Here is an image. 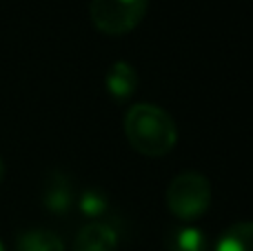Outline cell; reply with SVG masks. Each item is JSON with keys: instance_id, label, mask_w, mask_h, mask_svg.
Wrapping results in <instances>:
<instances>
[{"instance_id": "1", "label": "cell", "mask_w": 253, "mask_h": 251, "mask_svg": "<svg viewBox=\"0 0 253 251\" xmlns=\"http://www.w3.org/2000/svg\"><path fill=\"white\" fill-rule=\"evenodd\" d=\"M125 136L142 156L160 158L178 142V127L169 111L158 105L138 102L125 116Z\"/></svg>"}, {"instance_id": "2", "label": "cell", "mask_w": 253, "mask_h": 251, "mask_svg": "<svg viewBox=\"0 0 253 251\" xmlns=\"http://www.w3.org/2000/svg\"><path fill=\"white\" fill-rule=\"evenodd\" d=\"M211 185L202 173L184 171L171 180L167 189V207L178 220L193 222L209 211Z\"/></svg>"}, {"instance_id": "3", "label": "cell", "mask_w": 253, "mask_h": 251, "mask_svg": "<svg viewBox=\"0 0 253 251\" xmlns=\"http://www.w3.org/2000/svg\"><path fill=\"white\" fill-rule=\"evenodd\" d=\"M149 0H91V22L107 36H123L133 31L147 13Z\"/></svg>"}, {"instance_id": "4", "label": "cell", "mask_w": 253, "mask_h": 251, "mask_svg": "<svg viewBox=\"0 0 253 251\" xmlns=\"http://www.w3.org/2000/svg\"><path fill=\"white\" fill-rule=\"evenodd\" d=\"M74 251H118V231L105 220H93L76 236Z\"/></svg>"}, {"instance_id": "5", "label": "cell", "mask_w": 253, "mask_h": 251, "mask_svg": "<svg viewBox=\"0 0 253 251\" xmlns=\"http://www.w3.org/2000/svg\"><path fill=\"white\" fill-rule=\"evenodd\" d=\"M42 205L56 216H65L74 207V185L65 173H53L42 191Z\"/></svg>"}, {"instance_id": "6", "label": "cell", "mask_w": 253, "mask_h": 251, "mask_svg": "<svg viewBox=\"0 0 253 251\" xmlns=\"http://www.w3.org/2000/svg\"><path fill=\"white\" fill-rule=\"evenodd\" d=\"M105 87L111 98L116 100H126L138 87V74L135 69L125 60H118L107 69L105 76Z\"/></svg>"}, {"instance_id": "7", "label": "cell", "mask_w": 253, "mask_h": 251, "mask_svg": "<svg viewBox=\"0 0 253 251\" xmlns=\"http://www.w3.org/2000/svg\"><path fill=\"white\" fill-rule=\"evenodd\" d=\"M167 251H207V236L198 227H173L165 238Z\"/></svg>"}, {"instance_id": "8", "label": "cell", "mask_w": 253, "mask_h": 251, "mask_svg": "<svg viewBox=\"0 0 253 251\" xmlns=\"http://www.w3.org/2000/svg\"><path fill=\"white\" fill-rule=\"evenodd\" d=\"M16 251H65V243L53 231L31 229L18 238Z\"/></svg>"}, {"instance_id": "9", "label": "cell", "mask_w": 253, "mask_h": 251, "mask_svg": "<svg viewBox=\"0 0 253 251\" xmlns=\"http://www.w3.org/2000/svg\"><path fill=\"white\" fill-rule=\"evenodd\" d=\"M215 251H253V222H238L222 234Z\"/></svg>"}, {"instance_id": "10", "label": "cell", "mask_w": 253, "mask_h": 251, "mask_svg": "<svg viewBox=\"0 0 253 251\" xmlns=\"http://www.w3.org/2000/svg\"><path fill=\"white\" fill-rule=\"evenodd\" d=\"M78 207L83 216L89 218L91 222L102 220V216H107V211H109V198L100 189H87L78 198Z\"/></svg>"}, {"instance_id": "11", "label": "cell", "mask_w": 253, "mask_h": 251, "mask_svg": "<svg viewBox=\"0 0 253 251\" xmlns=\"http://www.w3.org/2000/svg\"><path fill=\"white\" fill-rule=\"evenodd\" d=\"M2 178H4V165H2V160H0V182H2Z\"/></svg>"}, {"instance_id": "12", "label": "cell", "mask_w": 253, "mask_h": 251, "mask_svg": "<svg viewBox=\"0 0 253 251\" xmlns=\"http://www.w3.org/2000/svg\"><path fill=\"white\" fill-rule=\"evenodd\" d=\"M0 251H4V245L2 243H0Z\"/></svg>"}]
</instances>
